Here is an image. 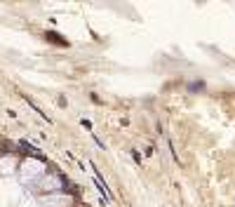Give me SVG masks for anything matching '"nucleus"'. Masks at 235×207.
<instances>
[]
</instances>
